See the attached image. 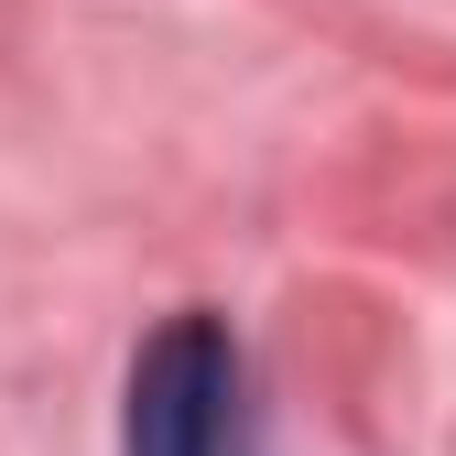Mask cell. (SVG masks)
<instances>
[{"label":"cell","instance_id":"obj_1","mask_svg":"<svg viewBox=\"0 0 456 456\" xmlns=\"http://www.w3.org/2000/svg\"><path fill=\"white\" fill-rule=\"evenodd\" d=\"M120 456H261L250 445V359L228 315H163L131 359Z\"/></svg>","mask_w":456,"mask_h":456}]
</instances>
